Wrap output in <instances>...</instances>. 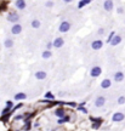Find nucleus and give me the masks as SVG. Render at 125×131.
<instances>
[{"label": "nucleus", "instance_id": "f257e3e1", "mask_svg": "<svg viewBox=\"0 0 125 131\" xmlns=\"http://www.w3.org/2000/svg\"><path fill=\"white\" fill-rule=\"evenodd\" d=\"M69 29H70V23L67 21H63L62 23L60 24V27H58V30H60L61 33H67Z\"/></svg>", "mask_w": 125, "mask_h": 131}, {"label": "nucleus", "instance_id": "f03ea898", "mask_svg": "<svg viewBox=\"0 0 125 131\" xmlns=\"http://www.w3.org/2000/svg\"><path fill=\"white\" fill-rule=\"evenodd\" d=\"M124 113H121V112H117V113H114L113 114V117H112V120L114 121V123H119V121H123L124 120Z\"/></svg>", "mask_w": 125, "mask_h": 131}, {"label": "nucleus", "instance_id": "7ed1b4c3", "mask_svg": "<svg viewBox=\"0 0 125 131\" xmlns=\"http://www.w3.org/2000/svg\"><path fill=\"white\" fill-rule=\"evenodd\" d=\"M101 73H102V69L101 67H98V66H95V67H92V69L90 70V75L92 78H97V76L101 75Z\"/></svg>", "mask_w": 125, "mask_h": 131}, {"label": "nucleus", "instance_id": "20e7f679", "mask_svg": "<svg viewBox=\"0 0 125 131\" xmlns=\"http://www.w3.org/2000/svg\"><path fill=\"white\" fill-rule=\"evenodd\" d=\"M102 46H103V41L100 40V39L94 40V41L91 42V48L94 49V50H100V49H102Z\"/></svg>", "mask_w": 125, "mask_h": 131}, {"label": "nucleus", "instance_id": "39448f33", "mask_svg": "<svg viewBox=\"0 0 125 131\" xmlns=\"http://www.w3.org/2000/svg\"><path fill=\"white\" fill-rule=\"evenodd\" d=\"M7 20H9L10 22H14V23H16V22L20 20V16H18L17 12H10L9 16H7Z\"/></svg>", "mask_w": 125, "mask_h": 131}, {"label": "nucleus", "instance_id": "423d86ee", "mask_svg": "<svg viewBox=\"0 0 125 131\" xmlns=\"http://www.w3.org/2000/svg\"><path fill=\"white\" fill-rule=\"evenodd\" d=\"M113 6H114V3L112 0H106L103 3V7L106 11H111L112 9H113Z\"/></svg>", "mask_w": 125, "mask_h": 131}, {"label": "nucleus", "instance_id": "0eeeda50", "mask_svg": "<svg viewBox=\"0 0 125 131\" xmlns=\"http://www.w3.org/2000/svg\"><path fill=\"white\" fill-rule=\"evenodd\" d=\"M63 44H64L63 38H56L55 41H54V48L60 49V48H62V46H63Z\"/></svg>", "mask_w": 125, "mask_h": 131}, {"label": "nucleus", "instance_id": "6e6552de", "mask_svg": "<svg viewBox=\"0 0 125 131\" xmlns=\"http://www.w3.org/2000/svg\"><path fill=\"white\" fill-rule=\"evenodd\" d=\"M104 103H106V98L103 96H98L96 98V101H95V106L96 107H102V106H104Z\"/></svg>", "mask_w": 125, "mask_h": 131}, {"label": "nucleus", "instance_id": "1a4fd4ad", "mask_svg": "<svg viewBox=\"0 0 125 131\" xmlns=\"http://www.w3.org/2000/svg\"><path fill=\"white\" fill-rule=\"evenodd\" d=\"M22 32V26L21 24H15L14 27L11 28V33L15 35H17V34H20Z\"/></svg>", "mask_w": 125, "mask_h": 131}, {"label": "nucleus", "instance_id": "9d476101", "mask_svg": "<svg viewBox=\"0 0 125 131\" xmlns=\"http://www.w3.org/2000/svg\"><path fill=\"white\" fill-rule=\"evenodd\" d=\"M46 76H48V74H46V72H44V70H39V72L35 73V78H36L38 80H44Z\"/></svg>", "mask_w": 125, "mask_h": 131}, {"label": "nucleus", "instance_id": "9b49d317", "mask_svg": "<svg viewBox=\"0 0 125 131\" xmlns=\"http://www.w3.org/2000/svg\"><path fill=\"white\" fill-rule=\"evenodd\" d=\"M120 42H121V36H120V35H115V36L112 39L111 45L112 46H117V45H119Z\"/></svg>", "mask_w": 125, "mask_h": 131}, {"label": "nucleus", "instance_id": "f8f14e48", "mask_svg": "<svg viewBox=\"0 0 125 131\" xmlns=\"http://www.w3.org/2000/svg\"><path fill=\"white\" fill-rule=\"evenodd\" d=\"M123 79H124V73H123V72H117V73L114 74V80H115L117 83L123 81Z\"/></svg>", "mask_w": 125, "mask_h": 131}, {"label": "nucleus", "instance_id": "ddd939ff", "mask_svg": "<svg viewBox=\"0 0 125 131\" xmlns=\"http://www.w3.org/2000/svg\"><path fill=\"white\" fill-rule=\"evenodd\" d=\"M111 85H112V81L109 79H103L101 81V88L102 89H108V88H111Z\"/></svg>", "mask_w": 125, "mask_h": 131}, {"label": "nucleus", "instance_id": "4468645a", "mask_svg": "<svg viewBox=\"0 0 125 131\" xmlns=\"http://www.w3.org/2000/svg\"><path fill=\"white\" fill-rule=\"evenodd\" d=\"M15 5L17 9L23 10V9H26V1L24 0H17V1H15Z\"/></svg>", "mask_w": 125, "mask_h": 131}, {"label": "nucleus", "instance_id": "2eb2a0df", "mask_svg": "<svg viewBox=\"0 0 125 131\" xmlns=\"http://www.w3.org/2000/svg\"><path fill=\"white\" fill-rule=\"evenodd\" d=\"M55 114L58 117V119H62V118L66 117V112H64V109L63 108H57L55 112Z\"/></svg>", "mask_w": 125, "mask_h": 131}, {"label": "nucleus", "instance_id": "dca6fc26", "mask_svg": "<svg viewBox=\"0 0 125 131\" xmlns=\"http://www.w3.org/2000/svg\"><path fill=\"white\" fill-rule=\"evenodd\" d=\"M26 98H27V95H26L24 92H18V94H16V95H15V100H17V101L26 100Z\"/></svg>", "mask_w": 125, "mask_h": 131}, {"label": "nucleus", "instance_id": "f3484780", "mask_svg": "<svg viewBox=\"0 0 125 131\" xmlns=\"http://www.w3.org/2000/svg\"><path fill=\"white\" fill-rule=\"evenodd\" d=\"M45 100H48V101H55V96H54V94L50 92V91H48V92L45 94Z\"/></svg>", "mask_w": 125, "mask_h": 131}, {"label": "nucleus", "instance_id": "a211bd4d", "mask_svg": "<svg viewBox=\"0 0 125 131\" xmlns=\"http://www.w3.org/2000/svg\"><path fill=\"white\" fill-rule=\"evenodd\" d=\"M90 3H91L90 0H83V1H79V3H78V9H81V7H84L85 5L90 4Z\"/></svg>", "mask_w": 125, "mask_h": 131}, {"label": "nucleus", "instance_id": "6ab92c4d", "mask_svg": "<svg viewBox=\"0 0 125 131\" xmlns=\"http://www.w3.org/2000/svg\"><path fill=\"white\" fill-rule=\"evenodd\" d=\"M51 56H52V54H51V51H48V50H46V51H44V52H43V58H45V60H48V58H50Z\"/></svg>", "mask_w": 125, "mask_h": 131}, {"label": "nucleus", "instance_id": "aec40b11", "mask_svg": "<svg viewBox=\"0 0 125 131\" xmlns=\"http://www.w3.org/2000/svg\"><path fill=\"white\" fill-rule=\"evenodd\" d=\"M67 121H69V117L68 115H66L64 118H62V119H58V124H63V123H67Z\"/></svg>", "mask_w": 125, "mask_h": 131}, {"label": "nucleus", "instance_id": "412c9836", "mask_svg": "<svg viewBox=\"0 0 125 131\" xmlns=\"http://www.w3.org/2000/svg\"><path fill=\"white\" fill-rule=\"evenodd\" d=\"M12 45H14V42H12L11 39H6V40H5V48L9 49V48H11Z\"/></svg>", "mask_w": 125, "mask_h": 131}, {"label": "nucleus", "instance_id": "4be33fe9", "mask_svg": "<svg viewBox=\"0 0 125 131\" xmlns=\"http://www.w3.org/2000/svg\"><path fill=\"white\" fill-rule=\"evenodd\" d=\"M32 27L35 28V29H36V28H39V27H40V22L38 21V20H34V21L32 22Z\"/></svg>", "mask_w": 125, "mask_h": 131}, {"label": "nucleus", "instance_id": "5701e85b", "mask_svg": "<svg viewBox=\"0 0 125 131\" xmlns=\"http://www.w3.org/2000/svg\"><path fill=\"white\" fill-rule=\"evenodd\" d=\"M78 109L80 110V112H83V113H85V114L88 113V110H86V108H84V103L79 104V106H78Z\"/></svg>", "mask_w": 125, "mask_h": 131}, {"label": "nucleus", "instance_id": "b1692460", "mask_svg": "<svg viewBox=\"0 0 125 131\" xmlns=\"http://www.w3.org/2000/svg\"><path fill=\"white\" fill-rule=\"evenodd\" d=\"M115 36V33L114 32H111V34H109V36H108V39H107V42L108 44H111V41H112V39Z\"/></svg>", "mask_w": 125, "mask_h": 131}, {"label": "nucleus", "instance_id": "393cba45", "mask_svg": "<svg viewBox=\"0 0 125 131\" xmlns=\"http://www.w3.org/2000/svg\"><path fill=\"white\" fill-rule=\"evenodd\" d=\"M10 117H11V113H9V114H5L4 117L0 118V120H1V121H6V120H7V119H9Z\"/></svg>", "mask_w": 125, "mask_h": 131}, {"label": "nucleus", "instance_id": "a878e982", "mask_svg": "<svg viewBox=\"0 0 125 131\" xmlns=\"http://www.w3.org/2000/svg\"><path fill=\"white\" fill-rule=\"evenodd\" d=\"M23 107V104L22 103H18V104H16L14 108H12V112H15V110H17V109H20V108H22Z\"/></svg>", "mask_w": 125, "mask_h": 131}, {"label": "nucleus", "instance_id": "bb28decb", "mask_svg": "<svg viewBox=\"0 0 125 131\" xmlns=\"http://www.w3.org/2000/svg\"><path fill=\"white\" fill-rule=\"evenodd\" d=\"M6 107H7V108H10V109H12V108H14V103H12V101H7V102H6Z\"/></svg>", "mask_w": 125, "mask_h": 131}, {"label": "nucleus", "instance_id": "cd10ccee", "mask_svg": "<svg viewBox=\"0 0 125 131\" xmlns=\"http://www.w3.org/2000/svg\"><path fill=\"white\" fill-rule=\"evenodd\" d=\"M118 103L119 104H123V103H125V97L124 96H120L118 98Z\"/></svg>", "mask_w": 125, "mask_h": 131}, {"label": "nucleus", "instance_id": "c85d7f7f", "mask_svg": "<svg viewBox=\"0 0 125 131\" xmlns=\"http://www.w3.org/2000/svg\"><path fill=\"white\" fill-rule=\"evenodd\" d=\"M29 129H30V123H26V126H23V130H26V131H28L29 130Z\"/></svg>", "mask_w": 125, "mask_h": 131}, {"label": "nucleus", "instance_id": "c756f323", "mask_svg": "<svg viewBox=\"0 0 125 131\" xmlns=\"http://www.w3.org/2000/svg\"><path fill=\"white\" fill-rule=\"evenodd\" d=\"M52 46H54V42H48V44H46V49H48V51H50V49L52 48Z\"/></svg>", "mask_w": 125, "mask_h": 131}, {"label": "nucleus", "instance_id": "7c9ffc66", "mask_svg": "<svg viewBox=\"0 0 125 131\" xmlns=\"http://www.w3.org/2000/svg\"><path fill=\"white\" fill-rule=\"evenodd\" d=\"M100 126H101V123H94L92 124V127L94 129H100Z\"/></svg>", "mask_w": 125, "mask_h": 131}, {"label": "nucleus", "instance_id": "2f4dec72", "mask_svg": "<svg viewBox=\"0 0 125 131\" xmlns=\"http://www.w3.org/2000/svg\"><path fill=\"white\" fill-rule=\"evenodd\" d=\"M20 119H24V114H20V115L15 117V120H20Z\"/></svg>", "mask_w": 125, "mask_h": 131}, {"label": "nucleus", "instance_id": "473e14b6", "mask_svg": "<svg viewBox=\"0 0 125 131\" xmlns=\"http://www.w3.org/2000/svg\"><path fill=\"white\" fill-rule=\"evenodd\" d=\"M54 5V1H46V6H52Z\"/></svg>", "mask_w": 125, "mask_h": 131}, {"label": "nucleus", "instance_id": "72a5a7b5", "mask_svg": "<svg viewBox=\"0 0 125 131\" xmlns=\"http://www.w3.org/2000/svg\"><path fill=\"white\" fill-rule=\"evenodd\" d=\"M103 33H104V29H102V28L98 29V34H103Z\"/></svg>", "mask_w": 125, "mask_h": 131}, {"label": "nucleus", "instance_id": "f704fd0d", "mask_svg": "<svg viewBox=\"0 0 125 131\" xmlns=\"http://www.w3.org/2000/svg\"><path fill=\"white\" fill-rule=\"evenodd\" d=\"M121 12H124V10H123V7H119V9H118V14H121Z\"/></svg>", "mask_w": 125, "mask_h": 131}]
</instances>
